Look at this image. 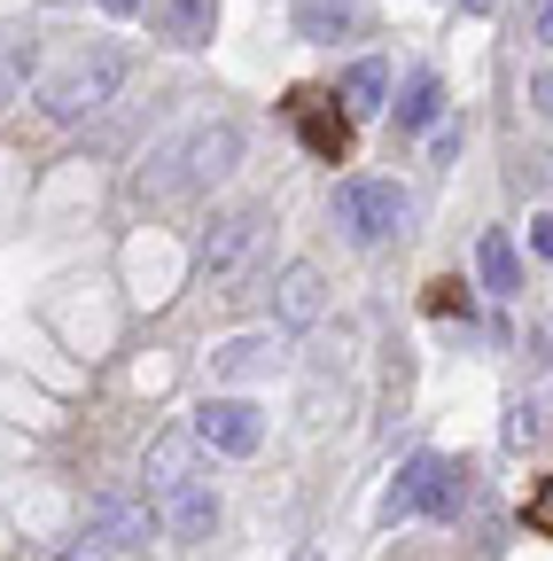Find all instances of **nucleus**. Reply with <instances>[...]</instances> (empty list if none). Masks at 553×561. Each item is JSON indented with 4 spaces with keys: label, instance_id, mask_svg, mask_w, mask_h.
Instances as JSON below:
<instances>
[{
    "label": "nucleus",
    "instance_id": "nucleus-24",
    "mask_svg": "<svg viewBox=\"0 0 553 561\" xmlns=\"http://www.w3.org/2000/svg\"><path fill=\"white\" fill-rule=\"evenodd\" d=\"M102 9H110V16H133V9H141V0H102Z\"/></svg>",
    "mask_w": 553,
    "mask_h": 561
},
{
    "label": "nucleus",
    "instance_id": "nucleus-25",
    "mask_svg": "<svg viewBox=\"0 0 553 561\" xmlns=\"http://www.w3.org/2000/svg\"><path fill=\"white\" fill-rule=\"evenodd\" d=\"M460 9H468V16H483V9H492V0H460Z\"/></svg>",
    "mask_w": 553,
    "mask_h": 561
},
{
    "label": "nucleus",
    "instance_id": "nucleus-16",
    "mask_svg": "<svg viewBox=\"0 0 553 561\" xmlns=\"http://www.w3.org/2000/svg\"><path fill=\"white\" fill-rule=\"evenodd\" d=\"M273 359H281V351H273V335H234V343L219 351V375H227V382H250V375H265Z\"/></svg>",
    "mask_w": 553,
    "mask_h": 561
},
{
    "label": "nucleus",
    "instance_id": "nucleus-27",
    "mask_svg": "<svg viewBox=\"0 0 553 561\" xmlns=\"http://www.w3.org/2000/svg\"><path fill=\"white\" fill-rule=\"evenodd\" d=\"M545 164H553V157H545Z\"/></svg>",
    "mask_w": 553,
    "mask_h": 561
},
{
    "label": "nucleus",
    "instance_id": "nucleus-26",
    "mask_svg": "<svg viewBox=\"0 0 553 561\" xmlns=\"http://www.w3.org/2000/svg\"><path fill=\"white\" fill-rule=\"evenodd\" d=\"M297 561H320V546H304V553H297Z\"/></svg>",
    "mask_w": 553,
    "mask_h": 561
},
{
    "label": "nucleus",
    "instance_id": "nucleus-3",
    "mask_svg": "<svg viewBox=\"0 0 553 561\" xmlns=\"http://www.w3.org/2000/svg\"><path fill=\"white\" fill-rule=\"evenodd\" d=\"M405 219V195L390 180H335V227L352 234L359 250H382Z\"/></svg>",
    "mask_w": 553,
    "mask_h": 561
},
{
    "label": "nucleus",
    "instance_id": "nucleus-12",
    "mask_svg": "<svg viewBox=\"0 0 553 561\" xmlns=\"http://www.w3.org/2000/svg\"><path fill=\"white\" fill-rule=\"evenodd\" d=\"M475 273H483V289H492V297H515L522 289V257H515V242L499 227L475 242Z\"/></svg>",
    "mask_w": 553,
    "mask_h": 561
},
{
    "label": "nucleus",
    "instance_id": "nucleus-17",
    "mask_svg": "<svg viewBox=\"0 0 553 561\" xmlns=\"http://www.w3.org/2000/svg\"><path fill=\"white\" fill-rule=\"evenodd\" d=\"M32 62H39V47H32V39H0V110H9V102L24 94Z\"/></svg>",
    "mask_w": 553,
    "mask_h": 561
},
{
    "label": "nucleus",
    "instance_id": "nucleus-6",
    "mask_svg": "<svg viewBox=\"0 0 553 561\" xmlns=\"http://www.w3.org/2000/svg\"><path fill=\"white\" fill-rule=\"evenodd\" d=\"M257 234H265L257 210H227V219H211V234L195 242V273H203V280H234L242 257L257 250Z\"/></svg>",
    "mask_w": 553,
    "mask_h": 561
},
{
    "label": "nucleus",
    "instance_id": "nucleus-18",
    "mask_svg": "<svg viewBox=\"0 0 553 561\" xmlns=\"http://www.w3.org/2000/svg\"><path fill=\"white\" fill-rule=\"evenodd\" d=\"M530 437H538V405L515 398V405H507V445H530Z\"/></svg>",
    "mask_w": 553,
    "mask_h": 561
},
{
    "label": "nucleus",
    "instance_id": "nucleus-10",
    "mask_svg": "<svg viewBox=\"0 0 553 561\" xmlns=\"http://www.w3.org/2000/svg\"><path fill=\"white\" fill-rule=\"evenodd\" d=\"M149 16L172 47H203L219 32V0H149Z\"/></svg>",
    "mask_w": 553,
    "mask_h": 561
},
{
    "label": "nucleus",
    "instance_id": "nucleus-7",
    "mask_svg": "<svg viewBox=\"0 0 553 561\" xmlns=\"http://www.w3.org/2000/svg\"><path fill=\"white\" fill-rule=\"evenodd\" d=\"M87 530L94 538H110V546H141L149 530H157V507L141 500V491H94V500H87Z\"/></svg>",
    "mask_w": 553,
    "mask_h": 561
},
{
    "label": "nucleus",
    "instance_id": "nucleus-15",
    "mask_svg": "<svg viewBox=\"0 0 553 561\" xmlns=\"http://www.w3.org/2000/svg\"><path fill=\"white\" fill-rule=\"evenodd\" d=\"M382 94H390V70L367 55V62H352V70H343V110H352V117H367V110H382Z\"/></svg>",
    "mask_w": 553,
    "mask_h": 561
},
{
    "label": "nucleus",
    "instance_id": "nucleus-21",
    "mask_svg": "<svg viewBox=\"0 0 553 561\" xmlns=\"http://www.w3.org/2000/svg\"><path fill=\"white\" fill-rule=\"evenodd\" d=\"M530 39L553 47V0H530Z\"/></svg>",
    "mask_w": 553,
    "mask_h": 561
},
{
    "label": "nucleus",
    "instance_id": "nucleus-14",
    "mask_svg": "<svg viewBox=\"0 0 553 561\" xmlns=\"http://www.w3.org/2000/svg\"><path fill=\"white\" fill-rule=\"evenodd\" d=\"M141 476H149V491L164 500L172 483H187V476H195V445H187V437H157V445H149V468H141Z\"/></svg>",
    "mask_w": 553,
    "mask_h": 561
},
{
    "label": "nucleus",
    "instance_id": "nucleus-13",
    "mask_svg": "<svg viewBox=\"0 0 553 561\" xmlns=\"http://www.w3.org/2000/svg\"><path fill=\"white\" fill-rule=\"evenodd\" d=\"M437 110H445V79H437V70H413L405 94H398V125L422 133V125H437Z\"/></svg>",
    "mask_w": 553,
    "mask_h": 561
},
{
    "label": "nucleus",
    "instance_id": "nucleus-11",
    "mask_svg": "<svg viewBox=\"0 0 553 561\" xmlns=\"http://www.w3.org/2000/svg\"><path fill=\"white\" fill-rule=\"evenodd\" d=\"M320 265H289L281 280H273V312H281V328H312L320 320Z\"/></svg>",
    "mask_w": 553,
    "mask_h": 561
},
{
    "label": "nucleus",
    "instance_id": "nucleus-20",
    "mask_svg": "<svg viewBox=\"0 0 553 561\" xmlns=\"http://www.w3.org/2000/svg\"><path fill=\"white\" fill-rule=\"evenodd\" d=\"M522 523H530V530H545V538H553V483H545V491H538V500H530V507H522Z\"/></svg>",
    "mask_w": 553,
    "mask_h": 561
},
{
    "label": "nucleus",
    "instance_id": "nucleus-5",
    "mask_svg": "<svg viewBox=\"0 0 553 561\" xmlns=\"http://www.w3.org/2000/svg\"><path fill=\"white\" fill-rule=\"evenodd\" d=\"M195 445H211V453H227V460H250V453L265 445V421H257V405H242V398H203V405H195Z\"/></svg>",
    "mask_w": 553,
    "mask_h": 561
},
{
    "label": "nucleus",
    "instance_id": "nucleus-19",
    "mask_svg": "<svg viewBox=\"0 0 553 561\" xmlns=\"http://www.w3.org/2000/svg\"><path fill=\"white\" fill-rule=\"evenodd\" d=\"M47 561H110V538H71V546H62V553H47Z\"/></svg>",
    "mask_w": 553,
    "mask_h": 561
},
{
    "label": "nucleus",
    "instance_id": "nucleus-1",
    "mask_svg": "<svg viewBox=\"0 0 553 561\" xmlns=\"http://www.w3.org/2000/svg\"><path fill=\"white\" fill-rule=\"evenodd\" d=\"M234 164H242V133L219 117V125L180 133L172 149H157V157H149V172L133 180V187H141V195H195V187H219Z\"/></svg>",
    "mask_w": 553,
    "mask_h": 561
},
{
    "label": "nucleus",
    "instance_id": "nucleus-9",
    "mask_svg": "<svg viewBox=\"0 0 553 561\" xmlns=\"http://www.w3.org/2000/svg\"><path fill=\"white\" fill-rule=\"evenodd\" d=\"M164 530L180 538V546H195V538H211L219 530V500H211V483H172L164 491Z\"/></svg>",
    "mask_w": 553,
    "mask_h": 561
},
{
    "label": "nucleus",
    "instance_id": "nucleus-4",
    "mask_svg": "<svg viewBox=\"0 0 553 561\" xmlns=\"http://www.w3.org/2000/svg\"><path fill=\"white\" fill-rule=\"evenodd\" d=\"M452 507H460V468H452V460H437V453L405 460V468H398V483H390V500H382V515H390V523H405V515H452Z\"/></svg>",
    "mask_w": 553,
    "mask_h": 561
},
{
    "label": "nucleus",
    "instance_id": "nucleus-22",
    "mask_svg": "<svg viewBox=\"0 0 553 561\" xmlns=\"http://www.w3.org/2000/svg\"><path fill=\"white\" fill-rule=\"evenodd\" d=\"M530 250L553 265V210H545V219H530Z\"/></svg>",
    "mask_w": 553,
    "mask_h": 561
},
{
    "label": "nucleus",
    "instance_id": "nucleus-8",
    "mask_svg": "<svg viewBox=\"0 0 553 561\" xmlns=\"http://www.w3.org/2000/svg\"><path fill=\"white\" fill-rule=\"evenodd\" d=\"M289 125L304 133V149L343 164L352 157V110H320V94H289Z\"/></svg>",
    "mask_w": 553,
    "mask_h": 561
},
{
    "label": "nucleus",
    "instance_id": "nucleus-2",
    "mask_svg": "<svg viewBox=\"0 0 553 561\" xmlns=\"http://www.w3.org/2000/svg\"><path fill=\"white\" fill-rule=\"evenodd\" d=\"M117 87H125V55L94 47V55H71L62 70H47V79H39V110H47L55 125H79V117L110 110Z\"/></svg>",
    "mask_w": 553,
    "mask_h": 561
},
{
    "label": "nucleus",
    "instance_id": "nucleus-23",
    "mask_svg": "<svg viewBox=\"0 0 553 561\" xmlns=\"http://www.w3.org/2000/svg\"><path fill=\"white\" fill-rule=\"evenodd\" d=\"M530 102H538V110L553 117V70H538V79H530Z\"/></svg>",
    "mask_w": 553,
    "mask_h": 561
}]
</instances>
